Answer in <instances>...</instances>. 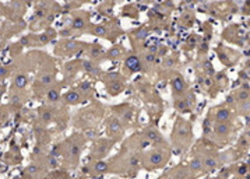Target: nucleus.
Here are the masks:
<instances>
[{"label": "nucleus", "mask_w": 250, "mask_h": 179, "mask_svg": "<svg viewBox=\"0 0 250 179\" xmlns=\"http://www.w3.org/2000/svg\"><path fill=\"white\" fill-rule=\"evenodd\" d=\"M191 167L193 168H196V169H198L201 167V162L198 161V159H196V161H193V164H191Z\"/></svg>", "instance_id": "11"}, {"label": "nucleus", "mask_w": 250, "mask_h": 179, "mask_svg": "<svg viewBox=\"0 0 250 179\" xmlns=\"http://www.w3.org/2000/svg\"><path fill=\"white\" fill-rule=\"evenodd\" d=\"M44 119L45 120H49L50 119V114H48V112H46V114L44 115Z\"/></svg>", "instance_id": "14"}, {"label": "nucleus", "mask_w": 250, "mask_h": 179, "mask_svg": "<svg viewBox=\"0 0 250 179\" xmlns=\"http://www.w3.org/2000/svg\"><path fill=\"white\" fill-rule=\"evenodd\" d=\"M148 137H150V139H157V133L151 132V133H148Z\"/></svg>", "instance_id": "12"}, {"label": "nucleus", "mask_w": 250, "mask_h": 179, "mask_svg": "<svg viewBox=\"0 0 250 179\" xmlns=\"http://www.w3.org/2000/svg\"><path fill=\"white\" fill-rule=\"evenodd\" d=\"M77 153H78V147H76V146H74L73 150H71V154H77Z\"/></svg>", "instance_id": "13"}, {"label": "nucleus", "mask_w": 250, "mask_h": 179, "mask_svg": "<svg viewBox=\"0 0 250 179\" xmlns=\"http://www.w3.org/2000/svg\"><path fill=\"white\" fill-rule=\"evenodd\" d=\"M41 81H42V83H44V84H49L50 81H52V77H50V76H44V77H42V79H41Z\"/></svg>", "instance_id": "9"}, {"label": "nucleus", "mask_w": 250, "mask_h": 179, "mask_svg": "<svg viewBox=\"0 0 250 179\" xmlns=\"http://www.w3.org/2000/svg\"><path fill=\"white\" fill-rule=\"evenodd\" d=\"M95 168H97V171H105L106 169V164L105 162H98Z\"/></svg>", "instance_id": "10"}, {"label": "nucleus", "mask_w": 250, "mask_h": 179, "mask_svg": "<svg viewBox=\"0 0 250 179\" xmlns=\"http://www.w3.org/2000/svg\"><path fill=\"white\" fill-rule=\"evenodd\" d=\"M25 84H27L25 76H18V77L15 79V85H17V87H24Z\"/></svg>", "instance_id": "5"}, {"label": "nucleus", "mask_w": 250, "mask_h": 179, "mask_svg": "<svg viewBox=\"0 0 250 179\" xmlns=\"http://www.w3.org/2000/svg\"><path fill=\"white\" fill-rule=\"evenodd\" d=\"M64 98H66V101H67L69 104H76V102H78L80 101V95L77 94V92L71 91V92H67Z\"/></svg>", "instance_id": "2"}, {"label": "nucleus", "mask_w": 250, "mask_h": 179, "mask_svg": "<svg viewBox=\"0 0 250 179\" xmlns=\"http://www.w3.org/2000/svg\"><path fill=\"white\" fill-rule=\"evenodd\" d=\"M126 66L132 70H137L138 67H140V62H138V59L136 56H130V57L126 60Z\"/></svg>", "instance_id": "1"}, {"label": "nucleus", "mask_w": 250, "mask_h": 179, "mask_svg": "<svg viewBox=\"0 0 250 179\" xmlns=\"http://www.w3.org/2000/svg\"><path fill=\"white\" fill-rule=\"evenodd\" d=\"M48 98H49V101L55 102V101L59 100V92H57L56 90H50L49 92H48Z\"/></svg>", "instance_id": "4"}, {"label": "nucleus", "mask_w": 250, "mask_h": 179, "mask_svg": "<svg viewBox=\"0 0 250 179\" xmlns=\"http://www.w3.org/2000/svg\"><path fill=\"white\" fill-rule=\"evenodd\" d=\"M147 60L152 62V60H154V55H148V56H147Z\"/></svg>", "instance_id": "16"}, {"label": "nucleus", "mask_w": 250, "mask_h": 179, "mask_svg": "<svg viewBox=\"0 0 250 179\" xmlns=\"http://www.w3.org/2000/svg\"><path fill=\"white\" fill-rule=\"evenodd\" d=\"M84 25V21L81 18H76L74 20V24H73V28H81Z\"/></svg>", "instance_id": "6"}, {"label": "nucleus", "mask_w": 250, "mask_h": 179, "mask_svg": "<svg viewBox=\"0 0 250 179\" xmlns=\"http://www.w3.org/2000/svg\"><path fill=\"white\" fill-rule=\"evenodd\" d=\"M105 32H106V31H105L103 27H97V28H95V34L97 35H105Z\"/></svg>", "instance_id": "8"}, {"label": "nucleus", "mask_w": 250, "mask_h": 179, "mask_svg": "<svg viewBox=\"0 0 250 179\" xmlns=\"http://www.w3.org/2000/svg\"><path fill=\"white\" fill-rule=\"evenodd\" d=\"M172 85H173V90H175V91H182V90H183V80L177 77V79H175L172 81Z\"/></svg>", "instance_id": "3"}, {"label": "nucleus", "mask_w": 250, "mask_h": 179, "mask_svg": "<svg viewBox=\"0 0 250 179\" xmlns=\"http://www.w3.org/2000/svg\"><path fill=\"white\" fill-rule=\"evenodd\" d=\"M7 71H6V69H3V67H0V76H4Z\"/></svg>", "instance_id": "15"}, {"label": "nucleus", "mask_w": 250, "mask_h": 179, "mask_svg": "<svg viewBox=\"0 0 250 179\" xmlns=\"http://www.w3.org/2000/svg\"><path fill=\"white\" fill-rule=\"evenodd\" d=\"M151 162H152V164H158V162H161V155H159V154H154L151 157Z\"/></svg>", "instance_id": "7"}]
</instances>
